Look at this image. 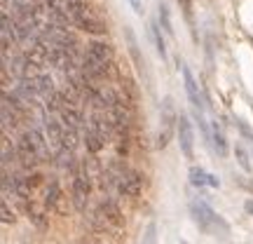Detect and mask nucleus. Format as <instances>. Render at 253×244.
Returning a JSON list of instances; mask_svg holds the SVG:
<instances>
[{
	"mask_svg": "<svg viewBox=\"0 0 253 244\" xmlns=\"http://www.w3.org/2000/svg\"><path fill=\"white\" fill-rule=\"evenodd\" d=\"M108 176H110V183H113L122 195H126V197H136V195H141V190H143V176L136 172V169L126 167L125 162L110 164Z\"/></svg>",
	"mask_w": 253,
	"mask_h": 244,
	"instance_id": "nucleus-3",
	"label": "nucleus"
},
{
	"mask_svg": "<svg viewBox=\"0 0 253 244\" xmlns=\"http://www.w3.org/2000/svg\"><path fill=\"white\" fill-rule=\"evenodd\" d=\"M244 209H246V214H249V216H253V199H246Z\"/></svg>",
	"mask_w": 253,
	"mask_h": 244,
	"instance_id": "nucleus-24",
	"label": "nucleus"
},
{
	"mask_svg": "<svg viewBox=\"0 0 253 244\" xmlns=\"http://www.w3.org/2000/svg\"><path fill=\"white\" fill-rule=\"evenodd\" d=\"M26 82L31 85L33 94H36V97H42V99H47L52 92H56L54 80H52V75H47V73H38L36 78H31V80H26Z\"/></svg>",
	"mask_w": 253,
	"mask_h": 244,
	"instance_id": "nucleus-12",
	"label": "nucleus"
},
{
	"mask_svg": "<svg viewBox=\"0 0 253 244\" xmlns=\"http://www.w3.org/2000/svg\"><path fill=\"white\" fill-rule=\"evenodd\" d=\"M91 195V176H89V167L84 160H80L78 169L73 172V186H71V199L73 207L78 211H84L87 209V202H89Z\"/></svg>",
	"mask_w": 253,
	"mask_h": 244,
	"instance_id": "nucleus-6",
	"label": "nucleus"
},
{
	"mask_svg": "<svg viewBox=\"0 0 253 244\" xmlns=\"http://www.w3.org/2000/svg\"><path fill=\"white\" fill-rule=\"evenodd\" d=\"M188 176H190V183L197 186V188H204V186H209V188H218V186H220V181H218L216 176L204 172L202 167H190Z\"/></svg>",
	"mask_w": 253,
	"mask_h": 244,
	"instance_id": "nucleus-13",
	"label": "nucleus"
},
{
	"mask_svg": "<svg viewBox=\"0 0 253 244\" xmlns=\"http://www.w3.org/2000/svg\"><path fill=\"white\" fill-rule=\"evenodd\" d=\"M59 202H61V188H59V181H49L45 190V207L47 209H59Z\"/></svg>",
	"mask_w": 253,
	"mask_h": 244,
	"instance_id": "nucleus-16",
	"label": "nucleus"
},
{
	"mask_svg": "<svg viewBox=\"0 0 253 244\" xmlns=\"http://www.w3.org/2000/svg\"><path fill=\"white\" fill-rule=\"evenodd\" d=\"M176 136H178V146H181V153L192 160L195 155V132H192V122L188 120L185 113L178 115V125H176Z\"/></svg>",
	"mask_w": 253,
	"mask_h": 244,
	"instance_id": "nucleus-8",
	"label": "nucleus"
},
{
	"mask_svg": "<svg viewBox=\"0 0 253 244\" xmlns=\"http://www.w3.org/2000/svg\"><path fill=\"white\" fill-rule=\"evenodd\" d=\"M178 66H181V75H183V82H185V92H188V99L192 103V108L204 113V97H202V90H199L195 75H192V71H190L185 63H178Z\"/></svg>",
	"mask_w": 253,
	"mask_h": 244,
	"instance_id": "nucleus-10",
	"label": "nucleus"
},
{
	"mask_svg": "<svg viewBox=\"0 0 253 244\" xmlns=\"http://www.w3.org/2000/svg\"><path fill=\"white\" fill-rule=\"evenodd\" d=\"M0 214H2V223H5V226H9V223H14V221H17L14 211H9L7 199H2V204H0Z\"/></svg>",
	"mask_w": 253,
	"mask_h": 244,
	"instance_id": "nucleus-21",
	"label": "nucleus"
},
{
	"mask_svg": "<svg viewBox=\"0 0 253 244\" xmlns=\"http://www.w3.org/2000/svg\"><path fill=\"white\" fill-rule=\"evenodd\" d=\"M125 38H126V45H129V54H131V59H134L136 71L141 73V75H145V78H148L145 59L141 56V49H138V43H136V36H134V31H131V26H125Z\"/></svg>",
	"mask_w": 253,
	"mask_h": 244,
	"instance_id": "nucleus-11",
	"label": "nucleus"
},
{
	"mask_svg": "<svg viewBox=\"0 0 253 244\" xmlns=\"http://www.w3.org/2000/svg\"><path fill=\"white\" fill-rule=\"evenodd\" d=\"M157 21H160V26L164 28V33H169V36H173L171 12H169V7H167L164 2H160V5H157Z\"/></svg>",
	"mask_w": 253,
	"mask_h": 244,
	"instance_id": "nucleus-19",
	"label": "nucleus"
},
{
	"mask_svg": "<svg viewBox=\"0 0 253 244\" xmlns=\"http://www.w3.org/2000/svg\"><path fill=\"white\" fill-rule=\"evenodd\" d=\"M178 5H181V9H183V14H185V19L188 21H192V0H176Z\"/></svg>",
	"mask_w": 253,
	"mask_h": 244,
	"instance_id": "nucleus-22",
	"label": "nucleus"
},
{
	"mask_svg": "<svg viewBox=\"0 0 253 244\" xmlns=\"http://www.w3.org/2000/svg\"><path fill=\"white\" fill-rule=\"evenodd\" d=\"M235 155H237V160H239V167H242L244 172H251V162H249V155H246V150L242 148V146H237V148H235Z\"/></svg>",
	"mask_w": 253,
	"mask_h": 244,
	"instance_id": "nucleus-20",
	"label": "nucleus"
},
{
	"mask_svg": "<svg viewBox=\"0 0 253 244\" xmlns=\"http://www.w3.org/2000/svg\"><path fill=\"white\" fill-rule=\"evenodd\" d=\"M176 125H178V113L173 108L171 97H167L162 101V129H160V136H157V148H167L169 146L173 132H176Z\"/></svg>",
	"mask_w": 253,
	"mask_h": 244,
	"instance_id": "nucleus-7",
	"label": "nucleus"
},
{
	"mask_svg": "<svg viewBox=\"0 0 253 244\" xmlns=\"http://www.w3.org/2000/svg\"><path fill=\"white\" fill-rule=\"evenodd\" d=\"M91 226L96 228L99 233L108 235L110 230H120L125 226V218H122V211H120V207L113 199H103L96 207V211L91 214Z\"/></svg>",
	"mask_w": 253,
	"mask_h": 244,
	"instance_id": "nucleus-5",
	"label": "nucleus"
},
{
	"mask_svg": "<svg viewBox=\"0 0 253 244\" xmlns=\"http://www.w3.org/2000/svg\"><path fill=\"white\" fill-rule=\"evenodd\" d=\"M75 26L80 28V31H84V33H91V36H103L108 28H106V24L101 21V19L91 17V14H84V17L75 24Z\"/></svg>",
	"mask_w": 253,
	"mask_h": 244,
	"instance_id": "nucleus-14",
	"label": "nucleus"
},
{
	"mask_svg": "<svg viewBox=\"0 0 253 244\" xmlns=\"http://www.w3.org/2000/svg\"><path fill=\"white\" fill-rule=\"evenodd\" d=\"M82 141H84V146H87V150H89L91 155H99L103 148H106V136H101L99 132H94V129H84V136H82Z\"/></svg>",
	"mask_w": 253,
	"mask_h": 244,
	"instance_id": "nucleus-15",
	"label": "nucleus"
},
{
	"mask_svg": "<svg viewBox=\"0 0 253 244\" xmlns=\"http://www.w3.org/2000/svg\"><path fill=\"white\" fill-rule=\"evenodd\" d=\"M211 146H213V150H216L220 157H225L227 155V141H225V134L218 129V125L213 127V132H211Z\"/></svg>",
	"mask_w": 253,
	"mask_h": 244,
	"instance_id": "nucleus-18",
	"label": "nucleus"
},
{
	"mask_svg": "<svg viewBox=\"0 0 253 244\" xmlns=\"http://www.w3.org/2000/svg\"><path fill=\"white\" fill-rule=\"evenodd\" d=\"M190 216L197 223L199 230H204L209 235H218V233L225 235L227 233V223L218 216L213 209L209 207L204 199H192V202H190Z\"/></svg>",
	"mask_w": 253,
	"mask_h": 244,
	"instance_id": "nucleus-4",
	"label": "nucleus"
},
{
	"mask_svg": "<svg viewBox=\"0 0 253 244\" xmlns=\"http://www.w3.org/2000/svg\"><path fill=\"white\" fill-rule=\"evenodd\" d=\"M131 2V7H134L136 14H143V5H141V0H129Z\"/></svg>",
	"mask_w": 253,
	"mask_h": 244,
	"instance_id": "nucleus-23",
	"label": "nucleus"
},
{
	"mask_svg": "<svg viewBox=\"0 0 253 244\" xmlns=\"http://www.w3.org/2000/svg\"><path fill=\"white\" fill-rule=\"evenodd\" d=\"M47 148H49L47 136L40 134V129H36V127L26 129L17 141V153H19V160L24 162V167H36V164L45 162L47 155H49Z\"/></svg>",
	"mask_w": 253,
	"mask_h": 244,
	"instance_id": "nucleus-2",
	"label": "nucleus"
},
{
	"mask_svg": "<svg viewBox=\"0 0 253 244\" xmlns=\"http://www.w3.org/2000/svg\"><path fill=\"white\" fill-rule=\"evenodd\" d=\"M150 36H153V43H155V49H157V54L167 59V45H164V38H162V26H160V21H153L150 24Z\"/></svg>",
	"mask_w": 253,
	"mask_h": 244,
	"instance_id": "nucleus-17",
	"label": "nucleus"
},
{
	"mask_svg": "<svg viewBox=\"0 0 253 244\" xmlns=\"http://www.w3.org/2000/svg\"><path fill=\"white\" fill-rule=\"evenodd\" d=\"M45 134H47V144L49 148L56 153L63 150V122L59 120V115L54 113H47L45 115Z\"/></svg>",
	"mask_w": 253,
	"mask_h": 244,
	"instance_id": "nucleus-9",
	"label": "nucleus"
},
{
	"mask_svg": "<svg viewBox=\"0 0 253 244\" xmlns=\"http://www.w3.org/2000/svg\"><path fill=\"white\" fill-rule=\"evenodd\" d=\"M110 66H113V47L103 40H91L87 45L84 56H82L80 71L84 75H89L91 80L99 82L101 78H106L110 73Z\"/></svg>",
	"mask_w": 253,
	"mask_h": 244,
	"instance_id": "nucleus-1",
	"label": "nucleus"
}]
</instances>
